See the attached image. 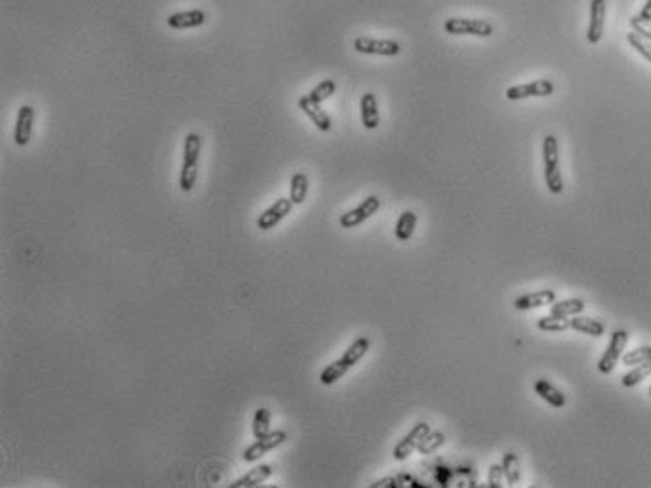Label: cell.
<instances>
[{
  "mask_svg": "<svg viewBox=\"0 0 651 488\" xmlns=\"http://www.w3.org/2000/svg\"><path fill=\"white\" fill-rule=\"evenodd\" d=\"M553 90L555 85L549 79H536L530 84L514 85L504 95L508 100H523V98L530 97H549V95H553Z\"/></svg>",
  "mask_w": 651,
  "mask_h": 488,
  "instance_id": "30bf717a",
  "label": "cell"
},
{
  "mask_svg": "<svg viewBox=\"0 0 651 488\" xmlns=\"http://www.w3.org/2000/svg\"><path fill=\"white\" fill-rule=\"evenodd\" d=\"M368 349H370V340H368L367 336H361V338H357V340L346 349V353L340 356L335 362H330L329 366L325 368L321 373H319V381H321V385L330 386L335 385L336 381L342 379L344 375L351 370V368L359 362V360L368 353Z\"/></svg>",
  "mask_w": 651,
  "mask_h": 488,
  "instance_id": "6da1fadb",
  "label": "cell"
},
{
  "mask_svg": "<svg viewBox=\"0 0 651 488\" xmlns=\"http://www.w3.org/2000/svg\"><path fill=\"white\" fill-rule=\"evenodd\" d=\"M415 226H418V215L412 210H406V212L400 213L399 221L395 225V236L399 242H408L413 236Z\"/></svg>",
  "mask_w": 651,
  "mask_h": 488,
  "instance_id": "44dd1931",
  "label": "cell"
},
{
  "mask_svg": "<svg viewBox=\"0 0 651 488\" xmlns=\"http://www.w3.org/2000/svg\"><path fill=\"white\" fill-rule=\"evenodd\" d=\"M638 17L642 21H651V0H648V2L644 4V8L640 10Z\"/></svg>",
  "mask_w": 651,
  "mask_h": 488,
  "instance_id": "e575fe53",
  "label": "cell"
},
{
  "mask_svg": "<svg viewBox=\"0 0 651 488\" xmlns=\"http://www.w3.org/2000/svg\"><path fill=\"white\" fill-rule=\"evenodd\" d=\"M293 206H295V204L291 202V198L276 200L270 207H266L265 212L259 215V219H257L259 230H265V232L272 230L274 226L279 225V223H282V221L289 215Z\"/></svg>",
  "mask_w": 651,
  "mask_h": 488,
  "instance_id": "7c38bea8",
  "label": "cell"
},
{
  "mask_svg": "<svg viewBox=\"0 0 651 488\" xmlns=\"http://www.w3.org/2000/svg\"><path fill=\"white\" fill-rule=\"evenodd\" d=\"M308 175L302 174V172H298L291 178V187H289V198L291 202L298 206V204H302L306 196H308Z\"/></svg>",
  "mask_w": 651,
  "mask_h": 488,
  "instance_id": "cb8c5ba5",
  "label": "cell"
},
{
  "mask_svg": "<svg viewBox=\"0 0 651 488\" xmlns=\"http://www.w3.org/2000/svg\"><path fill=\"white\" fill-rule=\"evenodd\" d=\"M34 119H36V111H34L33 106H29V104L21 106L20 111H17V119H15V129H13V141L20 148L29 145V141L33 138Z\"/></svg>",
  "mask_w": 651,
  "mask_h": 488,
  "instance_id": "8fae6325",
  "label": "cell"
},
{
  "mask_svg": "<svg viewBox=\"0 0 651 488\" xmlns=\"http://www.w3.org/2000/svg\"><path fill=\"white\" fill-rule=\"evenodd\" d=\"M583 309H585L583 300H580V298H568V300L551 304L549 315H555V317H574V315H580Z\"/></svg>",
  "mask_w": 651,
  "mask_h": 488,
  "instance_id": "7402d4cb",
  "label": "cell"
},
{
  "mask_svg": "<svg viewBox=\"0 0 651 488\" xmlns=\"http://www.w3.org/2000/svg\"><path fill=\"white\" fill-rule=\"evenodd\" d=\"M298 108L302 109L304 113L309 117V121L314 123L321 132H329L332 129V121H330L329 113L321 108V104L312 102L308 97H300L298 98Z\"/></svg>",
  "mask_w": 651,
  "mask_h": 488,
  "instance_id": "9a60e30c",
  "label": "cell"
},
{
  "mask_svg": "<svg viewBox=\"0 0 651 488\" xmlns=\"http://www.w3.org/2000/svg\"><path fill=\"white\" fill-rule=\"evenodd\" d=\"M506 475H504L503 464H491L489 466V487L491 488H503Z\"/></svg>",
  "mask_w": 651,
  "mask_h": 488,
  "instance_id": "d6a6232c",
  "label": "cell"
},
{
  "mask_svg": "<svg viewBox=\"0 0 651 488\" xmlns=\"http://www.w3.org/2000/svg\"><path fill=\"white\" fill-rule=\"evenodd\" d=\"M368 487H370V488H402V487H421V485L415 481L412 475L400 473V475H393V477H385V479H380V481L372 482V485H368Z\"/></svg>",
  "mask_w": 651,
  "mask_h": 488,
  "instance_id": "4316f807",
  "label": "cell"
},
{
  "mask_svg": "<svg viewBox=\"0 0 651 488\" xmlns=\"http://www.w3.org/2000/svg\"><path fill=\"white\" fill-rule=\"evenodd\" d=\"M380 206H381V202L376 194L367 196V198L362 200L361 204L355 207V210H349V212L342 213L338 223H340L342 228H355V226L362 225L367 219L372 217V215L380 210Z\"/></svg>",
  "mask_w": 651,
  "mask_h": 488,
  "instance_id": "ba28073f",
  "label": "cell"
},
{
  "mask_svg": "<svg viewBox=\"0 0 651 488\" xmlns=\"http://www.w3.org/2000/svg\"><path fill=\"white\" fill-rule=\"evenodd\" d=\"M627 343H629V332H627V330H621V328H619V330H613L606 351L600 356L599 366H597L600 373L608 375V373L613 372L615 364H618L619 360H621V356H623Z\"/></svg>",
  "mask_w": 651,
  "mask_h": 488,
  "instance_id": "5b68a950",
  "label": "cell"
},
{
  "mask_svg": "<svg viewBox=\"0 0 651 488\" xmlns=\"http://www.w3.org/2000/svg\"><path fill=\"white\" fill-rule=\"evenodd\" d=\"M555 300H557L555 290H536V292H529V294L517 296L516 300H514V308H516L517 311H529V309L549 306V304H553Z\"/></svg>",
  "mask_w": 651,
  "mask_h": 488,
  "instance_id": "5bb4252c",
  "label": "cell"
},
{
  "mask_svg": "<svg viewBox=\"0 0 651 488\" xmlns=\"http://www.w3.org/2000/svg\"><path fill=\"white\" fill-rule=\"evenodd\" d=\"M542 153H544V178H546L548 191L551 194H561L565 183H562L561 168H559V141L553 134L544 138Z\"/></svg>",
  "mask_w": 651,
  "mask_h": 488,
  "instance_id": "3957f363",
  "label": "cell"
},
{
  "mask_svg": "<svg viewBox=\"0 0 651 488\" xmlns=\"http://www.w3.org/2000/svg\"><path fill=\"white\" fill-rule=\"evenodd\" d=\"M361 121L368 130L380 127V108L374 93H365L361 97Z\"/></svg>",
  "mask_w": 651,
  "mask_h": 488,
  "instance_id": "ac0fdd59",
  "label": "cell"
},
{
  "mask_svg": "<svg viewBox=\"0 0 651 488\" xmlns=\"http://www.w3.org/2000/svg\"><path fill=\"white\" fill-rule=\"evenodd\" d=\"M206 23V13L202 10H187V12H176L167 17V25L174 31L183 29H194Z\"/></svg>",
  "mask_w": 651,
  "mask_h": 488,
  "instance_id": "2e32d148",
  "label": "cell"
},
{
  "mask_svg": "<svg viewBox=\"0 0 651 488\" xmlns=\"http://www.w3.org/2000/svg\"><path fill=\"white\" fill-rule=\"evenodd\" d=\"M648 375H651V359H648L645 362L638 364V366L632 368L629 373H625L621 377V385L625 386V388H632V386L640 385Z\"/></svg>",
  "mask_w": 651,
  "mask_h": 488,
  "instance_id": "484cf974",
  "label": "cell"
},
{
  "mask_svg": "<svg viewBox=\"0 0 651 488\" xmlns=\"http://www.w3.org/2000/svg\"><path fill=\"white\" fill-rule=\"evenodd\" d=\"M570 328L576 330V332H580V334L591 336V338H600V336L604 334V330H606L600 321L591 319V317H581V315H574L570 319Z\"/></svg>",
  "mask_w": 651,
  "mask_h": 488,
  "instance_id": "ffe728a7",
  "label": "cell"
},
{
  "mask_svg": "<svg viewBox=\"0 0 651 488\" xmlns=\"http://www.w3.org/2000/svg\"><path fill=\"white\" fill-rule=\"evenodd\" d=\"M274 475V466L270 464H263V466H257V468H253L252 471H247L245 475H242L240 479L229 485L231 488H253L259 487V485H263L265 481H268L270 477Z\"/></svg>",
  "mask_w": 651,
  "mask_h": 488,
  "instance_id": "e0dca14e",
  "label": "cell"
},
{
  "mask_svg": "<svg viewBox=\"0 0 651 488\" xmlns=\"http://www.w3.org/2000/svg\"><path fill=\"white\" fill-rule=\"evenodd\" d=\"M287 437L289 436H287V432L285 430L270 432L268 436L261 437V439H257L255 443L250 445V447L244 450V455H242L244 462H257L261 456L268 455V452H272L274 449H277L279 445H284L285 441H287Z\"/></svg>",
  "mask_w": 651,
  "mask_h": 488,
  "instance_id": "52a82bcc",
  "label": "cell"
},
{
  "mask_svg": "<svg viewBox=\"0 0 651 488\" xmlns=\"http://www.w3.org/2000/svg\"><path fill=\"white\" fill-rule=\"evenodd\" d=\"M650 396H651V386H650Z\"/></svg>",
  "mask_w": 651,
  "mask_h": 488,
  "instance_id": "d590c367",
  "label": "cell"
},
{
  "mask_svg": "<svg viewBox=\"0 0 651 488\" xmlns=\"http://www.w3.org/2000/svg\"><path fill=\"white\" fill-rule=\"evenodd\" d=\"M535 392L540 396L544 402H548L551 407L555 409H561L567 405V398H565V394H562L557 386H553L549 383L548 379H538L535 383Z\"/></svg>",
  "mask_w": 651,
  "mask_h": 488,
  "instance_id": "d6986e66",
  "label": "cell"
},
{
  "mask_svg": "<svg viewBox=\"0 0 651 488\" xmlns=\"http://www.w3.org/2000/svg\"><path fill=\"white\" fill-rule=\"evenodd\" d=\"M648 359H651V347L650 345H644V347L632 349V351L623 354V356H621V362H623L625 366H638V364L645 362Z\"/></svg>",
  "mask_w": 651,
  "mask_h": 488,
  "instance_id": "4dcf8cb0",
  "label": "cell"
},
{
  "mask_svg": "<svg viewBox=\"0 0 651 488\" xmlns=\"http://www.w3.org/2000/svg\"><path fill=\"white\" fill-rule=\"evenodd\" d=\"M503 469H504V475H506V482H508L510 487H516L517 482L521 481V464H519V458H517L516 452H506L503 456Z\"/></svg>",
  "mask_w": 651,
  "mask_h": 488,
  "instance_id": "603a6c76",
  "label": "cell"
},
{
  "mask_svg": "<svg viewBox=\"0 0 651 488\" xmlns=\"http://www.w3.org/2000/svg\"><path fill=\"white\" fill-rule=\"evenodd\" d=\"M604 23H606V0H591V19L587 29L589 44H599L604 34Z\"/></svg>",
  "mask_w": 651,
  "mask_h": 488,
  "instance_id": "4fadbf2b",
  "label": "cell"
},
{
  "mask_svg": "<svg viewBox=\"0 0 651 488\" xmlns=\"http://www.w3.org/2000/svg\"><path fill=\"white\" fill-rule=\"evenodd\" d=\"M631 29L651 44V21H642L638 15L631 17Z\"/></svg>",
  "mask_w": 651,
  "mask_h": 488,
  "instance_id": "836d02e7",
  "label": "cell"
},
{
  "mask_svg": "<svg viewBox=\"0 0 651 488\" xmlns=\"http://www.w3.org/2000/svg\"><path fill=\"white\" fill-rule=\"evenodd\" d=\"M200 151H202V136L197 132H189L183 141V162H181L180 181H178L183 193H191L197 183Z\"/></svg>",
  "mask_w": 651,
  "mask_h": 488,
  "instance_id": "7a4b0ae2",
  "label": "cell"
},
{
  "mask_svg": "<svg viewBox=\"0 0 651 488\" xmlns=\"http://www.w3.org/2000/svg\"><path fill=\"white\" fill-rule=\"evenodd\" d=\"M335 93H336V84H335V81H332V79H325V81H321V84L316 85L314 89L309 90L306 97H308L312 102L323 104L325 100H327V98L332 97Z\"/></svg>",
  "mask_w": 651,
  "mask_h": 488,
  "instance_id": "f546056e",
  "label": "cell"
},
{
  "mask_svg": "<svg viewBox=\"0 0 651 488\" xmlns=\"http://www.w3.org/2000/svg\"><path fill=\"white\" fill-rule=\"evenodd\" d=\"M429 432H431V426H429L427 423L415 424L412 430L408 432L406 436L402 437L399 443H397V447L393 449L395 460H399V462L406 460L408 456L412 455L413 450H418L420 443L423 441V437H425Z\"/></svg>",
  "mask_w": 651,
  "mask_h": 488,
  "instance_id": "9c48e42d",
  "label": "cell"
},
{
  "mask_svg": "<svg viewBox=\"0 0 651 488\" xmlns=\"http://www.w3.org/2000/svg\"><path fill=\"white\" fill-rule=\"evenodd\" d=\"M627 40H629V44H631L632 47H634V49H636V52H638L640 55L645 58V61H650L651 63V44L648 42V40L642 38V36H640L638 33H634V31L627 34Z\"/></svg>",
  "mask_w": 651,
  "mask_h": 488,
  "instance_id": "1f68e13d",
  "label": "cell"
},
{
  "mask_svg": "<svg viewBox=\"0 0 651 488\" xmlns=\"http://www.w3.org/2000/svg\"><path fill=\"white\" fill-rule=\"evenodd\" d=\"M444 31L453 36H480L489 38L493 34V25L484 19H470V17H450L444 23Z\"/></svg>",
  "mask_w": 651,
  "mask_h": 488,
  "instance_id": "277c9868",
  "label": "cell"
},
{
  "mask_svg": "<svg viewBox=\"0 0 651 488\" xmlns=\"http://www.w3.org/2000/svg\"><path fill=\"white\" fill-rule=\"evenodd\" d=\"M353 49L362 55H381V57H395L400 53V44L395 40H378L359 36L353 40Z\"/></svg>",
  "mask_w": 651,
  "mask_h": 488,
  "instance_id": "8992f818",
  "label": "cell"
},
{
  "mask_svg": "<svg viewBox=\"0 0 651 488\" xmlns=\"http://www.w3.org/2000/svg\"><path fill=\"white\" fill-rule=\"evenodd\" d=\"M270 434V411L266 407H261L253 415V436L261 439Z\"/></svg>",
  "mask_w": 651,
  "mask_h": 488,
  "instance_id": "83f0119b",
  "label": "cell"
},
{
  "mask_svg": "<svg viewBox=\"0 0 651 488\" xmlns=\"http://www.w3.org/2000/svg\"><path fill=\"white\" fill-rule=\"evenodd\" d=\"M536 326L542 332H549V334H557V332H565L570 328V319L568 317H555V315H546L540 317Z\"/></svg>",
  "mask_w": 651,
  "mask_h": 488,
  "instance_id": "d4e9b609",
  "label": "cell"
},
{
  "mask_svg": "<svg viewBox=\"0 0 651 488\" xmlns=\"http://www.w3.org/2000/svg\"><path fill=\"white\" fill-rule=\"evenodd\" d=\"M444 443H445L444 432L431 430L425 437H423V441L420 443L418 450H420V455H432L434 450H438Z\"/></svg>",
  "mask_w": 651,
  "mask_h": 488,
  "instance_id": "f1b7e54d",
  "label": "cell"
}]
</instances>
